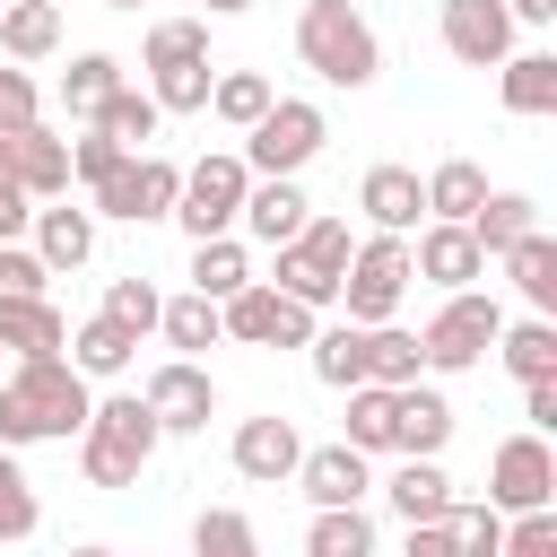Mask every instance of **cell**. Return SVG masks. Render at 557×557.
Listing matches in <instances>:
<instances>
[{
  "instance_id": "obj_1",
  "label": "cell",
  "mask_w": 557,
  "mask_h": 557,
  "mask_svg": "<svg viewBox=\"0 0 557 557\" xmlns=\"http://www.w3.org/2000/svg\"><path fill=\"white\" fill-rule=\"evenodd\" d=\"M96 392L70 357H17V374L0 383V444L26 453V444H70L87 426Z\"/></svg>"
},
{
  "instance_id": "obj_2",
  "label": "cell",
  "mask_w": 557,
  "mask_h": 557,
  "mask_svg": "<svg viewBox=\"0 0 557 557\" xmlns=\"http://www.w3.org/2000/svg\"><path fill=\"white\" fill-rule=\"evenodd\" d=\"M157 444H165V426L148 418V400L139 392H113L78 426V470H87V487H139V470L157 461Z\"/></svg>"
},
{
  "instance_id": "obj_3",
  "label": "cell",
  "mask_w": 557,
  "mask_h": 557,
  "mask_svg": "<svg viewBox=\"0 0 557 557\" xmlns=\"http://www.w3.org/2000/svg\"><path fill=\"white\" fill-rule=\"evenodd\" d=\"M296 61L322 78V87H374L383 78V44H374V26L357 17V9H305L296 17Z\"/></svg>"
},
{
  "instance_id": "obj_4",
  "label": "cell",
  "mask_w": 557,
  "mask_h": 557,
  "mask_svg": "<svg viewBox=\"0 0 557 557\" xmlns=\"http://www.w3.org/2000/svg\"><path fill=\"white\" fill-rule=\"evenodd\" d=\"M348 218H305L287 244H278V296H296L305 313H322V305H339V270H348Z\"/></svg>"
},
{
  "instance_id": "obj_5",
  "label": "cell",
  "mask_w": 557,
  "mask_h": 557,
  "mask_svg": "<svg viewBox=\"0 0 557 557\" xmlns=\"http://www.w3.org/2000/svg\"><path fill=\"white\" fill-rule=\"evenodd\" d=\"M496 331H505L496 296H487V287H453V296L435 305V322L418 331V357H426V374H470V366L496 348Z\"/></svg>"
},
{
  "instance_id": "obj_6",
  "label": "cell",
  "mask_w": 557,
  "mask_h": 557,
  "mask_svg": "<svg viewBox=\"0 0 557 557\" xmlns=\"http://www.w3.org/2000/svg\"><path fill=\"white\" fill-rule=\"evenodd\" d=\"M418 287V270H409V235H366L357 252H348V270H339V305H348V322H400V296Z\"/></svg>"
},
{
  "instance_id": "obj_7",
  "label": "cell",
  "mask_w": 557,
  "mask_h": 557,
  "mask_svg": "<svg viewBox=\"0 0 557 557\" xmlns=\"http://www.w3.org/2000/svg\"><path fill=\"white\" fill-rule=\"evenodd\" d=\"M322 139H331L322 104H305V96H270V113L244 131V165H252V174H305V165L322 157Z\"/></svg>"
},
{
  "instance_id": "obj_8",
  "label": "cell",
  "mask_w": 557,
  "mask_h": 557,
  "mask_svg": "<svg viewBox=\"0 0 557 557\" xmlns=\"http://www.w3.org/2000/svg\"><path fill=\"white\" fill-rule=\"evenodd\" d=\"M174 191H183V165H174V157H157V148H131V157L96 183V218L157 226V218H174Z\"/></svg>"
},
{
  "instance_id": "obj_9",
  "label": "cell",
  "mask_w": 557,
  "mask_h": 557,
  "mask_svg": "<svg viewBox=\"0 0 557 557\" xmlns=\"http://www.w3.org/2000/svg\"><path fill=\"white\" fill-rule=\"evenodd\" d=\"M244 183H252V165L235 157V148H218V157H200V165H183V191H174V226L200 244V235H235V209H244Z\"/></svg>"
},
{
  "instance_id": "obj_10",
  "label": "cell",
  "mask_w": 557,
  "mask_h": 557,
  "mask_svg": "<svg viewBox=\"0 0 557 557\" xmlns=\"http://www.w3.org/2000/svg\"><path fill=\"white\" fill-rule=\"evenodd\" d=\"M487 505H496V513H540V505H557V453H548V435H505V444L487 453Z\"/></svg>"
},
{
  "instance_id": "obj_11",
  "label": "cell",
  "mask_w": 557,
  "mask_h": 557,
  "mask_svg": "<svg viewBox=\"0 0 557 557\" xmlns=\"http://www.w3.org/2000/svg\"><path fill=\"white\" fill-rule=\"evenodd\" d=\"M218 322H226V339H244V348H305V339H313V313H305L296 296H278L270 278L235 287V296L218 305Z\"/></svg>"
},
{
  "instance_id": "obj_12",
  "label": "cell",
  "mask_w": 557,
  "mask_h": 557,
  "mask_svg": "<svg viewBox=\"0 0 557 557\" xmlns=\"http://www.w3.org/2000/svg\"><path fill=\"white\" fill-rule=\"evenodd\" d=\"M148 418L165 426V435H200L209 418H218V383H209V366L200 357H165L157 374H148Z\"/></svg>"
},
{
  "instance_id": "obj_13",
  "label": "cell",
  "mask_w": 557,
  "mask_h": 557,
  "mask_svg": "<svg viewBox=\"0 0 557 557\" xmlns=\"http://www.w3.org/2000/svg\"><path fill=\"white\" fill-rule=\"evenodd\" d=\"M444 52L461 70H496L513 52V9L505 0H444Z\"/></svg>"
},
{
  "instance_id": "obj_14",
  "label": "cell",
  "mask_w": 557,
  "mask_h": 557,
  "mask_svg": "<svg viewBox=\"0 0 557 557\" xmlns=\"http://www.w3.org/2000/svg\"><path fill=\"white\" fill-rule=\"evenodd\" d=\"M409 270H418L426 287H444V296H453V287H479V278H487V252L470 244V226L426 218V226H418V244H409Z\"/></svg>"
},
{
  "instance_id": "obj_15",
  "label": "cell",
  "mask_w": 557,
  "mask_h": 557,
  "mask_svg": "<svg viewBox=\"0 0 557 557\" xmlns=\"http://www.w3.org/2000/svg\"><path fill=\"white\" fill-rule=\"evenodd\" d=\"M296 453H305V435H296V418H244L235 426V444H226V461H235V479H252V487H278V479H296Z\"/></svg>"
},
{
  "instance_id": "obj_16",
  "label": "cell",
  "mask_w": 557,
  "mask_h": 557,
  "mask_svg": "<svg viewBox=\"0 0 557 557\" xmlns=\"http://www.w3.org/2000/svg\"><path fill=\"white\" fill-rule=\"evenodd\" d=\"M305 218H313V200L296 191V174H252V183H244V209H235V226H244L252 244H270V252H278V244H287Z\"/></svg>"
},
{
  "instance_id": "obj_17",
  "label": "cell",
  "mask_w": 557,
  "mask_h": 557,
  "mask_svg": "<svg viewBox=\"0 0 557 557\" xmlns=\"http://www.w3.org/2000/svg\"><path fill=\"white\" fill-rule=\"evenodd\" d=\"M296 487H305L313 505H366L374 470H366L357 444H313V453H296Z\"/></svg>"
},
{
  "instance_id": "obj_18",
  "label": "cell",
  "mask_w": 557,
  "mask_h": 557,
  "mask_svg": "<svg viewBox=\"0 0 557 557\" xmlns=\"http://www.w3.org/2000/svg\"><path fill=\"white\" fill-rule=\"evenodd\" d=\"M9 165H17V191H26V200H61V191H70V139L44 131V122L9 131Z\"/></svg>"
},
{
  "instance_id": "obj_19",
  "label": "cell",
  "mask_w": 557,
  "mask_h": 557,
  "mask_svg": "<svg viewBox=\"0 0 557 557\" xmlns=\"http://www.w3.org/2000/svg\"><path fill=\"white\" fill-rule=\"evenodd\" d=\"M453 444V400L435 383H400L392 392V453H444Z\"/></svg>"
},
{
  "instance_id": "obj_20",
  "label": "cell",
  "mask_w": 557,
  "mask_h": 557,
  "mask_svg": "<svg viewBox=\"0 0 557 557\" xmlns=\"http://www.w3.org/2000/svg\"><path fill=\"white\" fill-rule=\"evenodd\" d=\"M35 261L44 270H78L96 252V209H70V200H35Z\"/></svg>"
},
{
  "instance_id": "obj_21",
  "label": "cell",
  "mask_w": 557,
  "mask_h": 557,
  "mask_svg": "<svg viewBox=\"0 0 557 557\" xmlns=\"http://www.w3.org/2000/svg\"><path fill=\"white\" fill-rule=\"evenodd\" d=\"M383 496H392L400 522H444V513H453V479H444L435 453H400V470L383 479Z\"/></svg>"
},
{
  "instance_id": "obj_22",
  "label": "cell",
  "mask_w": 557,
  "mask_h": 557,
  "mask_svg": "<svg viewBox=\"0 0 557 557\" xmlns=\"http://www.w3.org/2000/svg\"><path fill=\"white\" fill-rule=\"evenodd\" d=\"M0 348L9 357H61L70 348V322L52 296H0Z\"/></svg>"
},
{
  "instance_id": "obj_23",
  "label": "cell",
  "mask_w": 557,
  "mask_h": 557,
  "mask_svg": "<svg viewBox=\"0 0 557 557\" xmlns=\"http://www.w3.org/2000/svg\"><path fill=\"white\" fill-rule=\"evenodd\" d=\"M357 209L374 218V235H409V226L426 218V191H418L409 165H374V174L357 183Z\"/></svg>"
},
{
  "instance_id": "obj_24",
  "label": "cell",
  "mask_w": 557,
  "mask_h": 557,
  "mask_svg": "<svg viewBox=\"0 0 557 557\" xmlns=\"http://www.w3.org/2000/svg\"><path fill=\"white\" fill-rule=\"evenodd\" d=\"M496 96H505V113H522V122L557 113V52H505V61H496Z\"/></svg>"
},
{
  "instance_id": "obj_25",
  "label": "cell",
  "mask_w": 557,
  "mask_h": 557,
  "mask_svg": "<svg viewBox=\"0 0 557 557\" xmlns=\"http://www.w3.org/2000/svg\"><path fill=\"white\" fill-rule=\"evenodd\" d=\"M131 357H139V339H131L113 313H87V322L70 331V366H78L87 383H113V374H131Z\"/></svg>"
},
{
  "instance_id": "obj_26",
  "label": "cell",
  "mask_w": 557,
  "mask_h": 557,
  "mask_svg": "<svg viewBox=\"0 0 557 557\" xmlns=\"http://www.w3.org/2000/svg\"><path fill=\"white\" fill-rule=\"evenodd\" d=\"M461 226H470V244H479V252L496 261L505 244H522V235L540 226V200H531V191H487V200H479V209H470Z\"/></svg>"
},
{
  "instance_id": "obj_27",
  "label": "cell",
  "mask_w": 557,
  "mask_h": 557,
  "mask_svg": "<svg viewBox=\"0 0 557 557\" xmlns=\"http://www.w3.org/2000/svg\"><path fill=\"white\" fill-rule=\"evenodd\" d=\"M496 261H505V278L522 287V305H531V313H557V235H540V226H531V235H522V244H505Z\"/></svg>"
},
{
  "instance_id": "obj_28",
  "label": "cell",
  "mask_w": 557,
  "mask_h": 557,
  "mask_svg": "<svg viewBox=\"0 0 557 557\" xmlns=\"http://www.w3.org/2000/svg\"><path fill=\"white\" fill-rule=\"evenodd\" d=\"M0 52L9 61H52L61 52V9L52 0H0Z\"/></svg>"
},
{
  "instance_id": "obj_29",
  "label": "cell",
  "mask_w": 557,
  "mask_h": 557,
  "mask_svg": "<svg viewBox=\"0 0 557 557\" xmlns=\"http://www.w3.org/2000/svg\"><path fill=\"white\" fill-rule=\"evenodd\" d=\"M235 287H252V252H244L235 235H200V244H191V296L226 305Z\"/></svg>"
},
{
  "instance_id": "obj_30",
  "label": "cell",
  "mask_w": 557,
  "mask_h": 557,
  "mask_svg": "<svg viewBox=\"0 0 557 557\" xmlns=\"http://www.w3.org/2000/svg\"><path fill=\"white\" fill-rule=\"evenodd\" d=\"M305 557H374V513L366 505H313Z\"/></svg>"
},
{
  "instance_id": "obj_31",
  "label": "cell",
  "mask_w": 557,
  "mask_h": 557,
  "mask_svg": "<svg viewBox=\"0 0 557 557\" xmlns=\"http://www.w3.org/2000/svg\"><path fill=\"white\" fill-rule=\"evenodd\" d=\"M496 357H505V374H513V383H540V374H557V322H548V313H531V322H505V331H496Z\"/></svg>"
},
{
  "instance_id": "obj_32",
  "label": "cell",
  "mask_w": 557,
  "mask_h": 557,
  "mask_svg": "<svg viewBox=\"0 0 557 557\" xmlns=\"http://www.w3.org/2000/svg\"><path fill=\"white\" fill-rule=\"evenodd\" d=\"M305 348H313V383H331V392H357L366 383V322H331Z\"/></svg>"
},
{
  "instance_id": "obj_33",
  "label": "cell",
  "mask_w": 557,
  "mask_h": 557,
  "mask_svg": "<svg viewBox=\"0 0 557 557\" xmlns=\"http://www.w3.org/2000/svg\"><path fill=\"white\" fill-rule=\"evenodd\" d=\"M418 374H426V357H418V331H400V322H366V383L400 392V383H418Z\"/></svg>"
},
{
  "instance_id": "obj_34",
  "label": "cell",
  "mask_w": 557,
  "mask_h": 557,
  "mask_svg": "<svg viewBox=\"0 0 557 557\" xmlns=\"http://www.w3.org/2000/svg\"><path fill=\"white\" fill-rule=\"evenodd\" d=\"M113 87H122V61H113V52H78V61L61 70V113H70V122H96Z\"/></svg>"
},
{
  "instance_id": "obj_35",
  "label": "cell",
  "mask_w": 557,
  "mask_h": 557,
  "mask_svg": "<svg viewBox=\"0 0 557 557\" xmlns=\"http://www.w3.org/2000/svg\"><path fill=\"white\" fill-rule=\"evenodd\" d=\"M270 96H278V87H270L261 70H218V78H209V113H218L226 131H252V122L270 113Z\"/></svg>"
},
{
  "instance_id": "obj_36",
  "label": "cell",
  "mask_w": 557,
  "mask_h": 557,
  "mask_svg": "<svg viewBox=\"0 0 557 557\" xmlns=\"http://www.w3.org/2000/svg\"><path fill=\"white\" fill-rule=\"evenodd\" d=\"M418 191H426V218H453V226H461V218L487 200V174H479L470 157H444V165H435Z\"/></svg>"
},
{
  "instance_id": "obj_37",
  "label": "cell",
  "mask_w": 557,
  "mask_h": 557,
  "mask_svg": "<svg viewBox=\"0 0 557 557\" xmlns=\"http://www.w3.org/2000/svg\"><path fill=\"white\" fill-rule=\"evenodd\" d=\"M157 122H165V113H157V96H148V87H131V78H122V87L104 96V113H96V131H104V139H122V148H148V139H157Z\"/></svg>"
},
{
  "instance_id": "obj_38",
  "label": "cell",
  "mask_w": 557,
  "mask_h": 557,
  "mask_svg": "<svg viewBox=\"0 0 557 557\" xmlns=\"http://www.w3.org/2000/svg\"><path fill=\"white\" fill-rule=\"evenodd\" d=\"M157 331H165V348H183V357H200V348L226 339V322H218L209 296H174V305H157Z\"/></svg>"
},
{
  "instance_id": "obj_39",
  "label": "cell",
  "mask_w": 557,
  "mask_h": 557,
  "mask_svg": "<svg viewBox=\"0 0 557 557\" xmlns=\"http://www.w3.org/2000/svg\"><path fill=\"white\" fill-rule=\"evenodd\" d=\"M165 61H209V17H157L139 44V70H165Z\"/></svg>"
},
{
  "instance_id": "obj_40",
  "label": "cell",
  "mask_w": 557,
  "mask_h": 557,
  "mask_svg": "<svg viewBox=\"0 0 557 557\" xmlns=\"http://www.w3.org/2000/svg\"><path fill=\"white\" fill-rule=\"evenodd\" d=\"M209 61H165V70H148V96H157V113H209Z\"/></svg>"
},
{
  "instance_id": "obj_41",
  "label": "cell",
  "mask_w": 557,
  "mask_h": 557,
  "mask_svg": "<svg viewBox=\"0 0 557 557\" xmlns=\"http://www.w3.org/2000/svg\"><path fill=\"white\" fill-rule=\"evenodd\" d=\"M339 444L392 453V392H383V383H357V392H348V435H339Z\"/></svg>"
},
{
  "instance_id": "obj_42",
  "label": "cell",
  "mask_w": 557,
  "mask_h": 557,
  "mask_svg": "<svg viewBox=\"0 0 557 557\" xmlns=\"http://www.w3.org/2000/svg\"><path fill=\"white\" fill-rule=\"evenodd\" d=\"M191 557H261V540H252V522L235 505H209L191 522Z\"/></svg>"
},
{
  "instance_id": "obj_43",
  "label": "cell",
  "mask_w": 557,
  "mask_h": 557,
  "mask_svg": "<svg viewBox=\"0 0 557 557\" xmlns=\"http://www.w3.org/2000/svg\"><path fill=\"white\" fill-rule=\"evenodd\" d=\"M35 522H44V505H35L26 470H17V453L0 444V540H35Z\"/></svg>"
},
{
  "instance_id": "obj_44",
  "label": "cell",
  "mask_w": 557,
  "mask_h": 557,
  "mask_svg": "<svg viewBox=\"0 0 557 557\" xmlns=\"http://www.w3.org/2000/svg\"><path fill=\"white\" fill-rule=\"evenodd\" d=\"M157 305H165V296H157V287H148V278H139V270H131V278H113V287H104V313H113V322H122V331H131V339H148V331H157Z\"/></svg>"
},
{
  "instance_id": "obj_45",
  "label": "cell",
  "mask_w": 557,
  "mask_h": 557,
  "mask_svg": "<svg viewBox=\"0 0 557 557\" xmlns=\"http://www.w3.org/2000/svg\"><path fill=\"white\" fill-rule=\"evenodd\" d=\"M444 522H453V548H461V557H496V548H505V513H496V505H453Z\"/></svg>"
},
{
  "instance_id": "obj_46",
  "label": "cell",
  "mask_w": 557,
  "mask_h": 557,
  "mask_svg": "<svg viewBox=\"0 0 557 557\" xmlns=\"http://www.w3.org/2000/svg\"><path fill=\"white\" fill-rule=\"evenodd\" d=\"M496 557H557V505L505 513V548H496Z\"/></svg>"
},
{
  "instance_id": "obj_47",
  "label": "cell",
  "mask_w": 557,
  "mask_h": 557,
  "mask_svg": "<svg viewBox=\"0 0 557 557\" xmlns=\"http://www.w3.org/2000/svg\"><path fill=\"white\" fill-rule=\"evenodd\" d=\"M122 157H131V148H122V139H104V131H96V122H87V131H78V139H70V174H78V183H87V191H96V183H104V174H113V165H122Z\"/></svg>"
},
{
  "instance_id": "obj_48",
  "label": "cell",
  "mask_w": 557,
  "mask_h": 557,
  "mask_svg": "<svg viewBox=\"0 0 557 557\" xmlns=\"http://www.w3.org/2000/svg\"><path fill=\"white\" fill-rule=\"evenodd\" d=\"M44 261H35V244H0V296H44Z\"/></svg>"
},
{
  "instance_id": "obj_49",
  "label": "cell",
  "mask_w": 557,
  "mask_h": 557,
  "mask_svg": "<svg viewBox=\"0 0 557 557\" xmlns=\"http://www.w3.org/2000/svg\"><path fill=\"white\" fill-rule=\"evenodd\" d=\"M26 122H35V78L0 70V131H26Z\"/></svg>"
},
{
  "instance_id": "obj_50",
  "label": "cell",
  "mask_w": 557,
  "mask_h": 557,
  "mask_svg": "<svg viewBox=\"0 0 557 557\" xmlns=\"http://www.w3.org/2000/svg\"><path fill=\"white\" fill-rule=\"evenodd\" d=\"M522 418H531V435H548V426H557V374L522 383Z\"/></svg>"
},
{
  "instance_id": "obj_51",
  "label": "cell",
  "mask_w": 557,
  "mask_h": 557,
  "mask_svg": "<svg viewBox=\"0 0 557 557\" xmlns=\"http://www.w3.org/2000/svg\"><path fill=\"white\" fill-rule=\"evenodd\" d=\"M400 557H461L453 548V522H409V548Z\"/></svg>"
},
{
  "instance_id": "obj_52",
  "label": "cell",
  "mask_w": 557,
  "mask_h": 557,
  "mask_svg": "<svg viewBox=\"0 0 557 557\" xmlns=\"http://www.w3.org/2000/svg\"><path fill=\"white\" fill-rule=\"evenodd\" d=\"M26 226H35V200H26L17 183H0V244H17Z\"/></svg>"
},
{
  "instance_id": "obj_53",
  "label": "cell",
  "mask_w": 557,
  "mask_h": 557,
  "mask_svg": "<svg viewBox=\"0 0 557 557\" xmlns=\"http://www.w3.org/2000/svg\"><path fill=\"white\" fill-rule=\"evenodd\" d=\"M513 9V26H557V0H505Z\"/></svg>"
},
{
  "instance_id": "obj_54",
  "label": "cell",
  "mask_w": 557,
  "mask_h": 557,
  "mask_svg": "<svg viewBox=\"0 0 557 557\" xmlns=\"http://www.w3.org/2000/svg\"><path fill=\"white\" fill-rule=\"evenodd\" d=\"M244 9H252V0H209V17H244Z\"/></svg>"
},
{
  "instance_id": "obj_55",
  "label": "cell",
  "mask_w": 557,
  "mask_h": 557,
  "mask_svg": "<svg viewBox=\"0 0 557 557\" xmlns=\"http://www.w3.org/2000/svg\"><path fill=\"white\" fill-rule=\"evenodd\" d=\"M0 183H17V165H9V131H0Z\"/></svg>"
},
{
  "instance_id": "obj_56",
  "label": "cell",
  "mask_w": 557,
  "mask_h": 557,
  "mask_svg": "<svg viewBox=\"0 0 557 557\" xmlns=\"http://www.w3.org/2000/svg\"><path fill=\"white\" fill-rule=\"evenodd\" d=\"M70 557H113V548H104V540H87V548H70Z\"/></svg>"
},
{
  "instance_id": "obj_57",
  "label": "cell",
  "mask_w": 557,
  "mask_h": 557,
  "mask_svg": "<svg viewBox=\"0 0 557 557\" xmlns=\"http://www.w3.org/2000/svg\"><path fill=\"white\" fill-rule=\"evenodd\" d=\"M305 9H357V0H305Z\"/></svg>"
},
{
  "instance_id": "obj_58",
  "label": "cell",
  "mask_w": 557,
  "mask_h": 557,
  "mask_svg": "<svg viewBox=\"0 0 557 557\" xmlns=\"http://www.w3.org/2000/svg\"><path fill=\"white\" fill-rule=\"evenodd\" d=\"M104 9H139V0H104Z\"/></svg>"
}]
</instances>
